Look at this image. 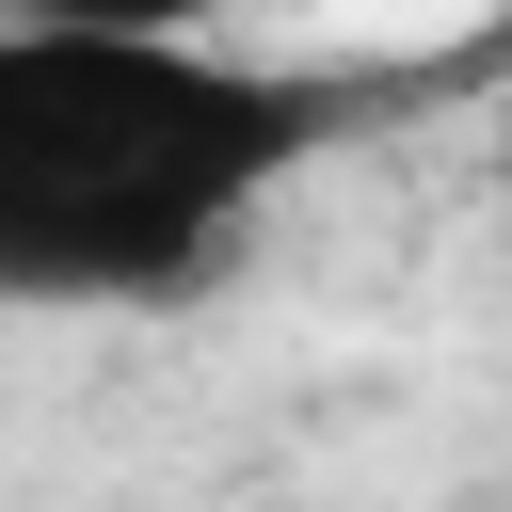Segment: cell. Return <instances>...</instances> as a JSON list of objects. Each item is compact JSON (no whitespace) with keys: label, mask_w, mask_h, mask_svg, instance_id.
<instances>
[{"label":"cell","mask_w":512,"mask_h":512,"mask_svg":"<svg viewBox=\"0 0 512 512\" xmlns=\"http://www.w3.org/2000/svg\"><path fill=\"white\" fill-rule=\"evenodd\" d=\"M336 80L128 16H0V304H176L304 176Z\"/></svg>","instance_id":"cell-1"},{"label":"cell","mask_w":512,"mask_h":512,"mask_svg":"<svg viewBox=\"0 0 512 512\" xmlns=\"http://www.w3.org/2000/svg\"><path fill=\"white\" fill-rule=\"evenodd\" d=\"M0 16H128V32H208L224 0H0Z\"/></svg>","instance_id":"cell-2"}]
</instances>
